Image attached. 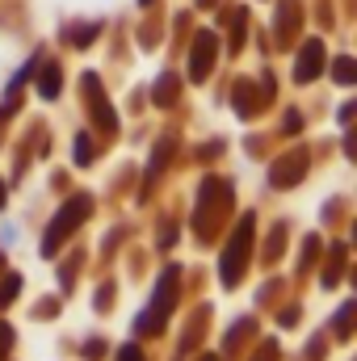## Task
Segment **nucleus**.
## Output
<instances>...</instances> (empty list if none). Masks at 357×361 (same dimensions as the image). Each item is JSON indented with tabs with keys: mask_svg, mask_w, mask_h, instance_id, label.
<instances>
[{
	"mask_svg": "<svg viewBox=\"0 0 357 361\" xmlns=\"http://www.w3.org/2000/svg\"><path fill=\"white\" fill-rule=\"evenodd\" d=\"M85 214H89V202H85V197L68 202V206H63V214H59V219L47 227V244H42V252H55V244H59V240H63V235H68V231H72V227L85 219Z\"/></svg>",
	"mask_w": 357,
	"mask_h": 361,
	"instance_id": "f257e3e1",
	"label": "nucleus"
},
{
	"mask_svg": "<svg viewBox=\"0 0 357 361\" xmlns=\"http://www.w3.org/2000/svg\"><path fill=\"white\" fill-rule=\"evenodd\" d=\"M315 63H320V42H311V47L303 51V59H298V80H311Z\"/></svg>",
	"mask_w": 357,
	"mask_h": 361,
	"instance_id": "f03ea898",
	"label": "nucleus"
},
{
	"mask_svg": "<svg viewBox=\"0 0 357 361\" xmlns=\"http://www.w3.org/2000/svg\"><path fill=\"white\" fill-rule=\"evenodd\" d=\"M337 72H341L337 80H353V63H349V59H341V63H337Z\"/></svg>",
	"mask_w": 357,
	"mask_h": 361,
	"instance_id": "7ed1b4c3",
	"label": "nucleus"
},
{
	"mask_svg": "<svg viewBox=\"0 0 357 361\" xmlns=\"http://www.w3.org/2000/svg\"><path fill=\"white\" fill-rule=\"evenodd\" d=\"M118 361H143V357H139L135 349H122V353H118Z\"/></svg>",
	"mask_w": 357,
	"mask_h": 361,
	"instance_id": "20e7f679",
	"label": "nucleus"
},
{
	"mask_svg": "<svg viewBox=\"0 0 357 361\" xmlns=\"http://www.w3.org/2000/svg\"><path fill=\"white\" fill-rule=\"evenodd\" d=\"M0 202H4V189H0Z\"/></svg>",
	"mask_w": 357,
	"mask_h": 361,
	"instance_id": "39448f33",
	"label": "nucleus"
},
{
	"mask_svg": "<svg viewBox=\"0 0 357 361\" xmlns=\"http://www.w3.org/2000/svg\"><path fill=\"white\" fill-rule=\"evenodd\" d=\"M206 361H210V357H206Z\"/></svg>",
	"mask_w": 357,
	"mask_h": 361,
	"instance_id": "423d86ee",
	"label": "nucleus"
}]
</instances>
